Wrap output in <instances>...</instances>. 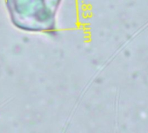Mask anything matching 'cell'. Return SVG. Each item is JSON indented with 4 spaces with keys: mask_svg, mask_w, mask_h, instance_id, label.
Wrapping results in <instances>:
<instances>
[{
    "mask_svg": "<svg viewBox=\"0 0 148 133\" xmlns=\"http://www.w3.org/2000/svg\"><path fill=\"white\" fill-rule=\"evenodd\" d=\"M62 0H5L12 25L20 31L50 33L57 29Z\"/></svg>",
    "mask_w": 148,
    "mask_h": 133,
    "instance_id": "obj_1",
    "label": "cell"
}]
</instances>
